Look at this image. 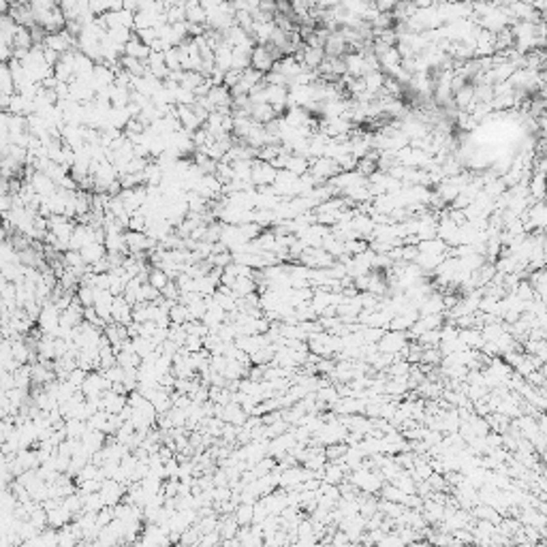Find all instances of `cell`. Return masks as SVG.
<instances>
[{"mask_svg": "<svg viewBox=\"0 0 547 547\" xmlns=\"http://www.w3.org/2000/svg\"><path fill=\"white\" fill-rule=\"evenodd\" d=\"M402 346H406V331H396V329L385 331L381 340L376 342L379 353H391V355L398 353Z\"/></svg>", "mask_w": 547, "mask_h": 547, "instance_id": "6da1fadb", "label": "cell"}, {"mask_svg": "<svg viewBox=\"0 0 547 547\" xmlns=\"http://www.w3.org/2000/svg\"><path fill=\"white\" fill-rule=\"evenodd\" d=\"M250 69L259 71V73H267V71L274 69V60L270 58V53L265 51L263 45H259L250 51Z\"/></svg>", "mask_w": 547, "mask_h": 547, "instance_id": "7a4b0ae2", "label": "cell"}, {"mask_svg": "<svg viewBox=\"0 0 547 547\" xmlns=\"http://www.w3.org/2000/svg\"><path fill=\"white\" fill-rule=\"evenodd\" d=\"M235 519H237V524H248V522H253V505H250V502H246L244 507H239Z\"/></svg>", "mask_w": 547, "mask_h": 547, "instance_id": "3957f363", "label": "cell"}, {"mask_svg": "<svg viewBox=\"0 0 547 547\" xmlns=\"http://www.w3.org/2000/svg\"><path fill=\"white\" fill-rule=\"evenodd\" d=\"M152 284H154V289H163V286L167 284V278L163 276V272H154V274H152Z\"/></svg>", "mask_w": 547, "mask_h": 547, "instance_id": "277c9868", "label": "cell"}]
</instances>
